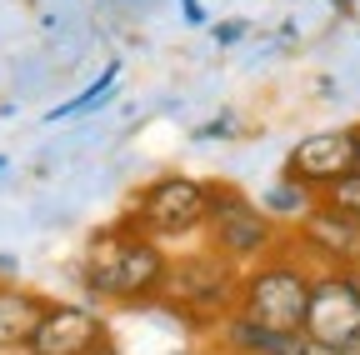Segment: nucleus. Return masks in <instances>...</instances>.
I'll list each match as a JSON object with an SVG mask.
<instances>
[{
	"mask_svg": "<svg viewBox=\"0 0 360 355\" xmlns=\"http://www.w3.org/2000/svg\"><path fill=\"white\" fill-rule=\"evenodd\" d=\"M200 240L210 250H220L225 260H236V265H255L265 260L270 250H281L290 240V231L281 226V220H270L260 210V200L236 186V181H215L210 191V215H205V231Z\"/></svg>",
	"mask_w": 360,
	"mask_h": 355,
	"instance_id": "obj_5",
	"label": "nucleus"
},
{
	"mask_svg": "<svg viewBox=\"0 0 360 355\" xmlns=\"http://www.w3.org/2000/svg\"><path fill=\"white\" fill-rule=\"evenodd\" d=\"M305 330L345 355H360V271H315Z\"/></svg>",
	"mask_w": 360,
	"mask_h": 355,
	"instance_id": "obj_6",
	"label": "nucleus"
},
{
	"mask_svg": "<svg viewBox=\"0 0 360 355\" xmlns=\"http://www.w3.org/2000/svg\"><path fill=\"white\" fill-rule=\"evenodd\" d=\"M236 136H240V115H236L231 105H225L215 120H205V125L191 130V141H195V146H205V141H236Z\"/></svg>",
	"mask_w": 360,
	"mask_h": 355,
	"instance_id": "obj_16",
	"label": "nucleus"
},
{
	"mask_svg": "<svg viewBox=\"0 0 360 355\" xmlns=\"http://www.w3.org/2000/svg\"><path fill=\"white\" fill-rule=\"evenodd\" d=\"M180 6V20H186L191 30H210V11H205V0H175Z\"/></svg>",
	"mask_w": 360,
	"mask_h": 355,
	"instance_id": "obj_18",
	"label": "nucleus"
},
{
	"mask_svg": "<svg viewBox=\"0 0 360 355\" xmlns=\"http://www.w3.org/2000/svg\"><path fill=\"white\" fill-rule=\"evenodd\" d=\"M115 91H120V60H110V65H105L96 80H90L80 96H70L65 105L45 110V125H60V120H75V115H90V110H101V105H110V101H115Z\"/></svg>",
	"mask_w": 360,
	"mask_h": 355,
	"instance_id": "obj_13",
	"label": "nucleus"
},
{
	"mask_svg": "<svg viewBox=\"0 0 360 355\" xmlns=\"http://www.w3.org/2000/svg\"><path fill=\"white\" fill-rule=\"evenodd\" d=\"M6 165H11V160H6V155H0V175H6Z\"/></svg>",
	"mask_w": 360,
	"mask_h": 355,
	"instance_id": "obj_24",
	"label": "nucleus"
},
{
	"mask_svg": "<svg viewBox=\"0 0 360 355\" xmlns=\"http://www.w3.org/2000/svg\"><path fill=\"white\" fill-rule=\"evenodd\" d=\"M335 11H340V15H350V11H355V0H335Z\"/></svg>",
	"mask_w": 360,
	"mask_h": 355,
	"instance_id": "obj_22",
	"label": "nucleus"
},
{
	"mask_svg": "<svg viewBox=\"0 0 360 355\" xmlns=\"http://www.w3.org/2000/svg\"><path fill=\"white\" fill-rule=\"evenodd\" d=\"M290 245L315 271H360V220L326 205V200L315 205L300 226H290Z\"/></svg>",
	"mask_w": 360,
	"mask_h": 355,
	"instance_id": "obj_8",
	"label": "nucleus"
},
{
	"mask_svg": "<svg viewBox=\"0 0 360 355\" xmlns=\"http://www.w3.org/2000/svg\"><path fill=\"white\" fill-rule=\"evenodd\" d=\"M170 355H195V350H191V345H186V350H170Z\"/></svg>",
	"mask_w": 360,
	"mask_h": 355,
	"instance_id": "obj_23",
	"label": "nucleus"
},
{
	"mask_svg": "<svg viewBox=\"0 0 360 355\" xmlns=\"http://www.w3.org/2000/svg\"><path fill=\"white\" fill-rule=\"evenodd\" d=\"M90 355H125V350H120L115 340H101V345H96V350H90Z\"/></svg>",
	"mask_w": 360,
	"mask_h": 355,
	"instance_id": "obj_20",
	"label": "nucleus"
},
{
	"mask_svg": "<svg viewBox=\"0 0 360 355\" xmlns=\"http://www.w3.org/2000/svg\"><path fill=\"white\" fill-rule=\"evenodd\" d=\"M255 200H260V210H265L270 220H281V226L290 231V226H300V220H305L315 205H321V191L305 186L300 175H290V170L281 165V170L255 191Z\"/></svg>",
	"mask_w": 360,
	"mask_h": 355,
	"instance_id": "obj_11",
	"label": "nucleus"
},
{
	"mask_svg": "<svg viewBox=\"0 0 360 355\" xmlns=\"http://www.w3.org/2000/svg\"><path fill=\"white\" fill-rule=\"evenodd\" d=\"M210 191H215V181H205V175L170 170V175H155V181L135 186L120 220H130L141 235H150L160 245H186V240H200V231H205Z\"/></svg>",
	"mask_w": 360,
	"mask_h": 355,
	"instance_id": "obj_4",
	"label": "nucleus"
},
{
	"mask_svg": "<svg viewBox=\"0 0 360 355\" xmlns=\"http://www.w3.org/2000/svg\"><path fill=\"white\" fill-rule=\"evenodd\" d=\"M281 355H345V350H340V345H326V340H315L310 330H290V340H285Z\"/></svg>",
	"mask_w": 360,
	"mask_h": 355,
	"instance_id": "obj_17",
	"label": "nucleus"
},
{
	"mask_svg": "<svg viewBox=\"0 0 360 355\" xmlns=\"http://www.w3.org/2000/svg\"><path fill=\"white\" fill-rule=\"evenodd\" d=\"M45 305H51L45 295H35V290L15 285V280H0V355L25 350L35 321L45 316Z\"/></svg>",
	"mask_w": 360,
	"mask_h": 355,
	"instance_id": "obj_10",
	"label": "nucleus"
},
{
	"mask_svg": "<svg viewBox=\"0 0 360 355\" xmlns=\"http://www.w3.org/2000/svg\"><path fill=\"white\" fill-rule=\"evenodd\" d=\"M0 280H15V255H0Z\"/></svg>",
	"mask_w": 360,
	"mask_h": 355,
	"instance_id": "obj_19",
	"label": "nucleus"
},
{
	"mask_svg": "<svg viewBox=\"0 0 360 355\" xmlns=\"http://www.w3.org/2000/svg\"><path fill=\"white\" fill-rule=\"evenodd\" d=\"M350 130H355V170H360V120H355Z\"/></svg>",
	"mask_w": 360,
	"mask_h": 355,
	"instance_id": "obj_21",
	"label": "nucleus"
},
{
	"mask_svg": "<svg viewBox=\"0 0 360 355\" xmlns=\"http://www.w3.org/2000/svg\"><path fill=\"white\" fill-rule=\"evenodd\" d=\"M285 170L300 175L305 186L326 191L330 181L355 170V130L350 125H326V130H310L285 150Z\"/></svg>",
	"mask_w": 360,
	"mask_h": 355,
	"instance_id": "obj_9",
	"label": "nucleus"
},
{
	"mask_svg": "<svg viewBox=\"0 0 360 355\" xmlns=\"http://www.w3.org/2000/svg\"><path fill=\"white\" fill-rule=\"evenodd\" d=\"M165 276H170V245L141 235L130 220H110V226L90 231V240L75 260V280H80L85 300H96V305L150 310L165 290Z\"/></svg>",
	"mask_w": 360,
	"mask_h": 355,
	"instance_id": "obj_1",
	"label": "nucleus"
},
{
	"mask_svg": "<svg viewBox=\"0 0 360 355\" xmlns=\"http://www.w3.org/2000/svg\"><path fill=\"white\" fill-rule=\"evenodd\" d=\"M101 340H110V321L96 300H51L20 355H90Z\"/></svg>",
	"mask_w": 360,
	"mask_h": 355,
	"instance_id": "obj_7",
	"label": "nucleus"
},
{
	"mask_svg": "<svg viewBox=\"0 0 360 355\" xmlns=\"http://www.w3.org/2000/svg\"><path fill=\"white\" fill-rule=\"evenodd\" d=\"M326 6H330V11H335V0H326Z\"/></svg>",
	"mask_w": 360,
	"mask_h": 355,
	"instance_id": "obj_25",
	"label": "nucleus"
},
{
	"mask_svg": "<svg viewBox=\"0 0 360 355\" xmlns=\"http://www.w3.org/2000/svg\"><path fill=\"white\" fill-rule=\"evenodd\" d=\"M240 271L245 265L225 260L205 240H191V250H180V255L170 250V276H165V290H160V300L150 310L180 321L186 330L210 335L240 300Z\"/></svg>",
	"mask_w": 360,
	"mask_h": 355,
	"instance_id": "obj_2",
	"label": "nucleus"
},
{
	"mask_svg": "<svg viewBox=\"0 0 360 355\" xmlns=\"http://www.w3.org/2000/svg\"><path fill=\"white\" fill-rule=\"evenodd\" d=\"M255 35V25L245 20V15H225V20H210V40L220 51H236V46H245V40Z\"/></svg>",
	"mask_w": 360,
	"mask_h": 355,
	"instance_id": "obj_15",
	"label": "nucleus"
},
{
	"mask_svg": "<svg viewBox=\"0 0 360 355\" xmlns=\"http://www.w3.org/2000/svg\"><path fill=\"white\" fill-rule=\"evenodd\" d=\"M310 280L315 265L285 240L281 250H270L265 260L240 271V300L236 310L270 330H305V310H310Z\"/></svg>",
	"mask_w": 360,
	"mask_h": 355,
	"instance_id": "obj_3",
	"label": "nucleus"
},
{
	"mask_svg": "<svg viewBox=\"0 0 360 355\" xmlns=\"http://www.w3.org/2000/svg\"><path fill=\"white\" fill-rule=\"evenodd\" d=\"M321 200L360 220V170H350V175H340V181H330V186L321 191Z\"/></svg>",
	"mask_w": 360,
	"mask_h": 355,
	"instance_id": "obj_14",
	"label": "nucleus"
},
{
	"mask_svg": "<svg viewBox=\"0 0 360 355\" xmlns=\"http://www.w3.org/2000/svg\"><path fill=\"white\" fill-rule=\"evenodd\" d=\"M205 340H210L220 355H281L285 340H290V330H270V325L240 316V310H231V316H225Z\"/></svg>",
	"mask_w": 360,
	"mask_h": 355,
	"instance_id": "obj_12",
	"label": "nucleus"
}]
</instances>
